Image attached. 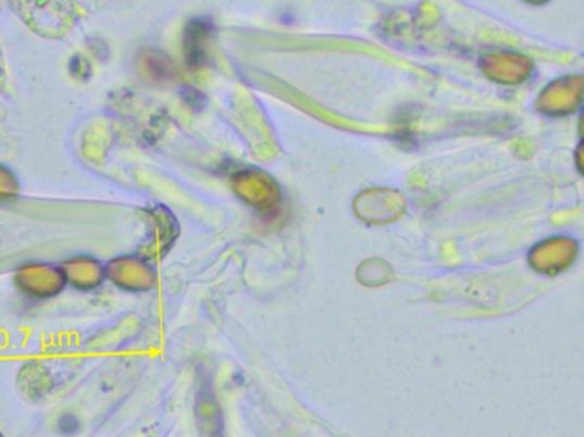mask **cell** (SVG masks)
Instances as JSON below:
<instances>
[{
    "label": "cell",
    "mask_w": 584,
    "mask_h": 437,
    "mask_svg": "<svg viewBox=\"0 0 584 437\" xmlns=\"http://www.w3.org/2000/svg\"><path fill=\"white\" fill-rule=\"evenodd\" d=\"M57 430H59L62 436H76L80 430L79 419L74 414H62L57 421Z\"/></svg>",
    "instance_id": "5"
},
{
    "label": "cell",
    "mask_w": 584,
    "mask_h": 437,
    "mask_svg": "<svg viewBox=\"0 0 584 437\" xmlns=\"http://www.w3.org/2000/svg\"><path fill=\"white\" fill-rule=\"evenodd\" d=\"M17 385L26 397L32 398V400H41L52 390L53 378L52 374L48 373V370H45L40 362H28L20 371Z\"/></svg>",
    "instance_id": "3"
},
{
    "label": "cell",
    "mask_w": 584,
    "mask_h": 437,
    "mask_svg": "<svg viewBox=\"0 0 584 437\" xmlns=\"http://www.w3.org/2000/svg\"><path fill=\"white\" fill-rule=\"evenodd\" d=\"M0 437H4V434L0 433Z\"/></svg>",
    "instance_id": "6"
},
{
    "label": "cell",
    "mask_w": 584,
    "mask_h": 437,
    "mask_svg": "<svg viewBox=\"0 0 584 437\" xmlns=\"http://www.w3.org/2000/svg\"><path fill=\"white\" fill-rule=\"evenodd\" d=\"M211 437H218V436H211Z\"/></svg>",
    "instance_id": "7"
},
{
    "label": "cell",
    "mask_w": 584,
    "mask_h": 437,
    "mask_svg": "<svg viewBox=\"0 0 584 437\" xmlns=\"http://www.w3.org/2000/svg\"><path fill=\"white\" fill-rule=\"evenodd\" d=\"M12 284L26 301L44 302L57 298L67 287L62 266L52 263H24L14 272Z\"/></svg>",
    "instance_id": "1"
},
{
    "label": "cell",
    "mask_w": 584,
    "mask_h": 437,
    "mask_svg": "<svg viewBox=\"0 0 584 437\" xmlns=\"http://www.w3.org/2000/svg\"><path fill=\"white\" fill-rule=\"evenodd\" d=\"M144 274L146 272L142 271V266L134 265V262H127V260H116L107 269V277L124 290L149 289L148 277Z\"/></svg>",
    "instance_id": "4"
},
{
    "label": "cell",
    "mask_w": 584,
    "mask_h": 437,
    "mask_svg": "<svg viewBox=\"0 0 584 437\" xmlns=\"http://www.w3.org/2000/svg\"><path fill=\"white\" fill-rule=\"evenodd\" d=\"M67 286L72 289L80 290V292H89L96 290L103 284L107 277L101 263L89 257H76V259L67 260L62 265Z\"/></svg>",
    "instance_id": "2"
}]
</instances>
